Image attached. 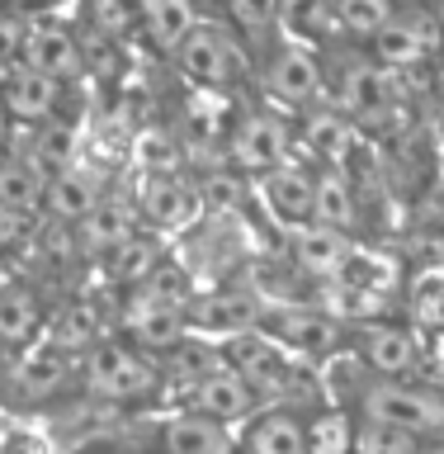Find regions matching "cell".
<instances>
[{
	"label": "cell",
	"mask_w": 444,
	"mask_h": 454,
	"mask_svg": "<svg viewBox=\"0 0 444 454\" xmlns=\"http://www.w3.org/2000/svg\"><path fill=\"white\" fill-rule=\"evenodd\" d=\"M218 364H222V355L208 350V346H190V340H180V346L170 350V369H175L180 383H199L204 374H213Z\"/></svg>",
	"instance_id": "obj_36"
},
{
	"label": "cell",
	"mask_w": 444,
	"mask_h": 454,
	"mask_svg": "<svg viewBox=\"0 0 444 454\" xmlns=\"http://www.w3.org/2000/svg\"><path fill=\"white\" fill-rule=\"evenodd\" d=\"M142 20H147V34L161 52H175L184 43V34L199 24L194 0H142Z\"/></svg>",
	"instance_id": "obj_16"
},
{
	"label": "cell",
	"mask_w": 444,
	"mask_h": 454,
	"mask_svg": "<svg viewBox=\"0 0 444 454\" xmlns=\"http://www.w3.org/2000/svg\"><path fill=\"white\" fill-rule=\"evenodd\" d=\"M66 379H71L66 346L57 340V346H43V350H34V360L19 364V374H14V388H19L24 403H43V397H52Z\"/></svg>",
	"instance_id": "obj_13"
},
{
	"label": "cell",
	"mask_w": 444,
	"mask_h": 454,
	"mask_svg": "<svg viewBox=\"0 0 444 454\" xmlns=\"http://www.w3.org/2000/svg\"><path fill=\"white\" fill-rule=\"evenodd\" d=\"M142 289H147L156 303H170V308H184L190 303V270L184 265H166V261H156L147 270V279H142Z\"/></svg>",
	"instance_id": "obj_34"
},
{
	"label": "cell",
	"mask_w": 444,
	"mask_h": 454,
	"mask_svg": "<svg viewBox=\"0 0 444 454\" xmlns=\"http://www.w3.org/2000/svg\"><path fill=\"white\" fill-rule=\"evenodd\" d=\"M312 218L331 223V227H350L354 223V190L346 176L326 170V176L312 180Z\"/></svg>",
	"instance_id": "obj_25"
},
{
	"label": "cell",
	"mask_w": 444,
	"mask_h": 454,
	"mask_svg": "<svg viewBox=\"0 0 444 454\" xmlns=\"http://www.w3.org/2000/svg\"><path fill=\"white\" fill-rule=\"evenodd\" d=\"M388 99H393V76H388V67H374V62H364V67H350L346 71V109L354 114H383L388 109Z\"/></svg>",
	"instance_id": "obj_21"
},
{
	"label": "cell",
	"mask_w": 444,
	"mask_h": 454,
	"mask_svg": "<svg viewBox=\"0 0 444 454\" xmlns=\"http://www.w3.org/2000/svg\"><path fill=\"white\" fill-rule=\"evenodd\" d=\"M411 317H417L421 326H431V332H444V284L417 289V298H411Z\"/></svg>",
	"instance_id": "obj_37"
},
{
	"label": "cell",
	"mask_w": 444,
	"mask_h": 454,
	"mask_svg": "<svg viewBox=\"0 0 444 454\" xmlns=\"http://www.w3.org/2000/svg\"><path fill=\"white\" fill-rule=\"evenodd\" d=\"M156 261H161V241L147 237V232H133V237H123L119 247H109V275L119 284H142Z\"/></svg>",
	"instance_id": "obj_23"
},
{
	"label": "cell",
	"mask_w": 444,
	"mask_h": 454,
	"mask_svg": "<svg viewBox=\"0 0 444 454\" xmlns=\"http://www.w3.org/2000/svg\"><path fill=\"white\" fill-rule=\"evenodd\" d=\"M184 322L204 326V332H222V336H237V332H251V326L265 322V303L255 294H213V298H190V312Z\"/></svg>",
	"instance_id": "obj_4"
},
{
	"label": "cell",
	"mask_w": 444,
	"mask_h": 454,
	"mask_svg": "<svg viewBox=\"0 0 444 454\" xmlns=\"http://www.w3.org/2000/svg\"><path fill=\"white\" fill-rule=\"evenodd\" d=\"M57 340L66 350H90L99 340V312L95 303H66L62 317H57Z\"/></svg>",
	"instance_id": "obj_32"
},
{
	"label": "cell",
	"mask_w": 444,
	"mask_h": 454,
	"mask_svg": "<svg viewBox=\"0 0 444 454\" xmlns=\"http://www.w3.org/2000/svg\"><path fill=\"white\" fill-rule=\"evenodd\" d=\"M369 43H374V57H378V62L388 67V71H393V67H411V62H421V52H425V34H421V24L397 20V14H393V20L383 24Z\"/></svg>",
	"instance_id": "obj_20"
},
{
	"label": "cell",
	"mask_w": 444,
	"mask_h": 454,
	"mask_svg": "<svg viewBox=\"0 0 444 454\" xmlns=\"http://www.w3.org/2000/svg\"><path fill=\"white\" fill-rule=\"evenodd\" d=\"M251 454H308V435L303 421L289 417V411H275L251 431Z\"/></svg>",
	"instance_id": "obj_26"
},
{
	"label": "cell",
	"mask_w": 444,
	"mask_h": 454,
	"mask_svg": "<svg viewBox=\"0 0 444 454\" xmlns=\"http://www.w3.org/2000/svg\"><path fill=\"white\" fill-rule=\"evenodd\" d=\"M364 360L378 369V374H407L421 355V340L407 332V326H369L360 340Z\"/></svg>",
	"instance_id": "obj_12"
},
{
	"label": "cell",
	"mask_w": 444,
	"mask_h": 454,
	"mask_svg": "<svg viewBox=\"0 0 444 454\" xmlns=\"http://www.w3.org/2000/svg\"><path fill=\"white\" fill-rule=\"evenodd\" d=\"M425 454H444V445H435V450H425Z\"/></svg>",
	"instance_id": "obj_41"
},
{
	"label": "cell",
	"mask_w": 444,
	"mask_h": 454,
	"mask_svg": "<svg viewBox=\"0 0 444 454\" xmlns=\"http://www.w3.org/2000/svg\"><path fill=\"white\" fill-rule=\"evenodd\" d=\"M275 340H284L289 350L298 355H317V350H331L340 340V326L326 317V312H279L275 317Z\"/></svg>",
	"instance_id": "obj_14"
},
{
	"label": "cell",
	"mask_w": 444,
	"mask_h": 454,
	"mask_svg": "<svg viewBox=\"0 0 444 454\" xmlns=\"http://www.w3.org/2000/svg\"><path fill=\"white\" fill-rule=\"evenodd\" d=\"M43 190H48V176L38 170L34 156H10V161H0V204L34 213L43 204Z\"/></svg>",
	"instance_id": "obj_17"
},
{
	"label": "cell",
	"mask_w": 444,
	"mask_h": 454,
	"mask_svg": "<svg viewBox=\"0 0 444 454\" xmlns=\"http://www.w3.org/2000/svg\"><path fill=\"white\" fill-rule=\"evenodd\" d=\"M269 85H275V95H284V99H312L317 95V62H312L308 52H298V48H289V52H279L275 57V67H269Z\"/></svg>",
	"instance_id": "obj_24"
},
{
	"label": "cell",
	"mask_w": 444,
	"mask_h": 454,
	"mask_svg": "<svg viewBox=\"0 0 444 454\" xmlns=\"http://www.w3.org/2000/svg\"><path fill=\"white\" fill-rule=\"evenodd\" d=\"M308 147L317 156H326V161H340L350 152V123L340 114H317L308 123Z\"/></svg>",
	"instance_id": "obj_35"
},
{
	"label": "cell",
	"mask_w": 444,
	"mask_h": 454,
	"mask_svg": "<svg viewBox=\"0 0 444 454\" xmlns=\"http://www.w3.org/2000/svg\"><path fill=\"white\" fill-rule=\"evenodd\" d=\"M123 332L137 340L142 350H175L184 340V308H170V303H156L147 289H137L123 308Z\"/></svg>",
	"instance_id": "obj_3"
},
{
	"label": "cell",
	"mask_w": 444,
	"mask_h": 454,
	"mask_svg": "<svg viewBox=\"0 0 444 454\" xmlns=\"http://www.w3.org/2000/svg\"><path fill=\"white\" fill-rule=\"evenodd\" d=\"M24 34H28L24 20L0 14V67H10V62H19V57H24Z\"/></svg>",
	"instance_id": "obj_39"
},
{
	"label": "cell",
	"mask_w": 444,
	"mask_h": 454,
	"mask_svg": "<svg viewBox=\"0 0 444 454\" xmlns=\"http://www.w3.org/2000/svg\"><path fill=\"white\" fill-rule=\"evenodd\" d=\"M265 199L275 204L279 218H289V223L312 218V180L298 176V170H275V166H269V176H265Z\"/></svg>",
	"instance_id": "obj_22"
},
{
	"label": "cell",
	"mask_w": 444,
	"mask_h": 454,
	"mask_svg": "<svg viewBox=\"0 0 444 454\" xmlns=\"http://www.w3.org/2000/svg\"><path fill=\"white\" fill-rule=\"evenodd\" d=\"M308 454H354V426L346 411H322L303 426Z\"/></svg>",
	"instance_id": "obj_29"
},
{
	"label": "cell",
	"mask_w": 444,
	"mask_h": 454,
	"mask_svg": "<svg viewBox=\"0 0 444 454\" xmlns=\"http://www.w3.org/2000/svg\"><path fill=\"white\" fill-rule=\"evenodd\" d=\"M71 156H76V128L52 119L43 123V133L34 137V161L43 176H62V170H71Z\"/></svg>",
	"instance_id": "obj_27"
},
{
	"label": "cell",
	"mask_w": 444,
	"mask_h": 454,
	"mask_svg": "<svg viewBox=\"0 0 444 454\" xmlns=\"http://www.w3.org/2000/svg\"><path fill=\"white\" fill-rule=\"evenodd\" d=\"M227 364L237 369L241 379H255V383H275L284 374V355L269 336H261V326H251V332H237L227 340Z\"/></svg>",
	"instance_id": "obj_11"
},
{
	"label": "cell",
	"mask_w": 444,
	"mask_h": 454,
	"mask_svg": "<svg viewBox=\"0 0 444 454\" xmlns=\"http://www.w3.org/2000/svg\"><path fill=\"white\" fill-rule=\"evenodd\" d=\"M57 99H62V81L48 76V71H38V67H24L5 81V109L14 119L43 123L57 109Z\"/></svg>",
	"instance_id": "obj_10"
},
{
	"label": "cell",
	"mask_w": 444,
	"mask_h": 454,
	"mask_svg": "<svg viewBox=\"0 0 444 454\" xmlns=\"http://www.w3.org/2000/svg\"><path fill=\"white\" fill-rule=\"evenodd\" d=\"M293 261L308 270V275H340L350 261V241H346V227H331V223H303L293 232Z\"/></svg>",
	"instance_id": "obj_7"
},
{
	"label": "cell",
	"mask_w": 444,
	"mask_h": 454,
	"mask_svg": "<svg viewBox=\"0 0 444 454\" xmlns=\"http://www.w3.org/2000/svg\"><path fill=\"white\" fill-rule=\"evenodd\" d=\"M227 5H232V20L246 28V34H261V28L275 20L279 0H227Z\"/></svg>",
	"instance_id": "obj_38"
},
{
	"label": "cell",
	"mask_w": 444,
	"mask_h": 454,
	"mask_svg": "<svg viewBox=\"0 0 444 454\" xmlns=\"http://www.w3.org/2000/svg\"><path fill=\"white\" fill-rule=\"evenodd\" d=\"M142 208H147L152 223L180 227V223L199 218V190L184 180H152L147 190H142Z\"/></svg>",
	"instance_id": "obj_15"
},
{
	"label": "cell",
	"mask_w": 444,
	"mask_h": 454,
	"mask_svg": "<svg viewBox=\"0 0 444 454\" xmlns=\"http://www.w3.org/2000/svg\"><path fill=\"white\" fill-rule=\"evenodd\" d=\"M336 14H340V28H346V34L374 38L378 28L393 20V0H336Z\"/></svg>",
	"instance_id": "obj_33"
},
{
	"label": "cell",
	"mask_w": 444,
	"mask_h": 454,
	"mask_svg": "<svg viewBox=\"0 0 444 454\" xmlns=\"http://www.w3.org/2000/svg\"><path fill=\"white\" fill-rule=\"evenodd\" d=\"M364 417L393 421L417 435H435L444 431V397L425 388H402V383H378V388L364 393Z\"/></svg>",
	"instance_id": "obj_2"
},
{
	"label": "cell",
	"mask_w": 444,
	"mask_h": 454,
	"mask_svg": "<svg viewBox=\"0 0 444 454\" xmlns=\"http://www.w3.org/2000/svg\"><path fill=\"white\" fill-rule=\"evenodd\" d=\"M166 454H227V435L213 417H175L161 435Z\"/></svg>",
	"instance_id": "obj_19"
},
{
	"label": "cell",
	"mask_w": 444,
	"mask_h": 454,
	"mask_svg": "<svg viewBox=\"0 0 444 454\" xmlns=\"http://www.w3.org/2000/svg\"><path fill=\"white\" fill-rule=\"evenodd\" d=\"M38 326V298L24 289L0 294V346H19L24 336H34Z\"/></svg>",
	"instance_id": "obj_30"
},
{
	"label": "cell",
	"mask_w": 444,
	"mask_h": 454,
	"mask_svg": "<svg viewBox=\"0 0 444 454\" xmlns=\"http://www.w3.org/2000/svg\"><path fill=\"white\" fill-rule=\"evenodd\" d=\"M440 218H444V199H440Z\"/></svg>",
	"instance_id": "obj_42"
},
{
	"label": "cell",
	"mask_w": 444,
	"mask_h": 454,
	"mask_svg": "<svg viewBox=\"0 0 444 454\" xmlns=\"http://www.w3.org/2000/svg\"><path fill=\"white\" fill-rule=\"evenodd\" d=\"M190 393H194V407L213 421H237L251 407V379H241L232 364H218L213 374L190 383Z\"/></svg>",
	"instance_id": "obj_8"
},
{
	"label": "cell",
	"mask_w": 444,
	"mask_h": 454,
	"mask_svg": "<svg viewBox=\"0 0 444 454\" xmlns=\"http://www.w3.org/2000/svg\"><path fill=\"white\" fill-rule=\"evenodd\" d=\"M95 204H99V194H95V184L85 180V176H76V170L48 176V190H43V208H48L52 218H62V223H81Z\"/></svg>",
	"instance_id": "obj_18"
},
{
	"label": "cell",
	"mask_w": 444,
	"mask_h": 454,
	"mask_svg": "<svg viewBox=\"0 0 444 454\" xmlns=\"http://www.w3.org/2000/svg\"><path fill=\"white\" fill-rule=\"evenodd\" d=\"M24 67H38V71H48V76H76V67H81V43L71 28L62 24H52V20H38V24H28V34H24Z\"/></svg>",
	"instance_id": "obj_5"
},
{
	"label": "cell",
	"mask_w": 444,
	"mask_h": 454,
	"mask_svg": "<svg viewBox=\"0 0 444 454\" xmlns=\"http://www.w3.org/2000/svg\"><path fill=\"white\" fill-rule=\"evenodd\" d=\"M24 237H28V213L0 204V251H5V247H19Z\"/></svg>",
	"instance_id": "obj_40"
},
{
	"label": "cell",
	"mask_w": 444,
	"mask_h": 454,
	"mask_svg": "<svg viewBox=\"0 0 444 454\" xmlns=\"http://www.w3.org/2000/svg\"><path fill=\"white\" fill-rule=\"evenodd\" d=\"M175 52H180L184 76L199 81V85H227V76H232V48H227V38L208 24H194Z\"/></svg>",
	"instance_id": "obj_6"
},
{
	"label": "cell",
	"mask_w": 444,
	"mask_h": 454,
	"mask_svg": "<svg viewBox=\"0 0 444 454\" xmlns=\"http://www.w3.org/2000/svg\"><path fill=\"white\" fill-rule=\"evenodd\" d=\"M284 152H289V133H284V123L269 119V114H251V119L232 133V156L251 170L279 166Z\"/></svg>",
	"instance_id": "obj_9"
},
{
	"label": "cell",
	"mask_w": 444,
	"mask_h": 454,
	"mask_svg": "<svg viewBox=\"0 0 444 454\" xmlns=\"http://www.w3.org/2000/svg\"><path fill=\"white\" fill-rule=\"evenodd\" d=\"M85 241L90 247H119L123 237H133V208L128 204H95L90 213H85Z\"/></svg>",
	"instance_id": "obj_31"
},
{
	"label": "cell",
	"mask_w": 444,
	"mask_h": 454,
	"mask_svg": "<svg viewBox=\"0 0 444 454\" xmlns=\"http://www.w3.org/2000/svg\"><path fill=\"white\" fill-rule=\"evenodd\" d=\"M354 454H421V445H417V431L369 417L364 426H354Z\"/></svg>",
	"instance_id": "obj_28"
},
{
	"label": "cell",
	"mask_w": 444,
	"mask_h": 454,
	"mask_svg": "<svg viewBox=\"0 0 444 454\" xmlns=\"http://www.w3.org/2000/svg\"><path fill=\"white\" fill-rule=\"evenodd\" d=\"M85 383L109 403H133V397L156 388V369L119 340H95L90 355H85Z\"/></svg>",
	"instance_id": "obj_1"
}]
</instances>
